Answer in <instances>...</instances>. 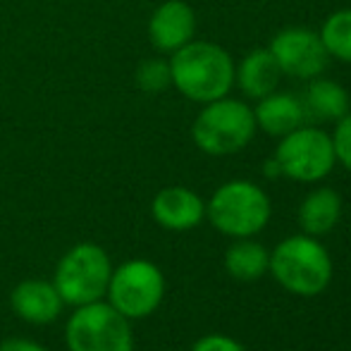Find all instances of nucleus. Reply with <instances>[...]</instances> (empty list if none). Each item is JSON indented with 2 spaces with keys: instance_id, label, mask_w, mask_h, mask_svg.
Instances as JSON below:
<instances>
[{
  "instance_id": "nucleus-5",
  "label": "nucleus",
  "mask_w": 351,
  "mask_h": 351,
  "mask_svg": "<svg viewBox=\"0 0 351 351\" xmlns=\"http://www.w3.org/2000/svg\"><path fill=\"white\" fill-rule=\"evenodd\" d=\"M112 265L108 254L96 244H77L60 258L56 268V285L62 304L86 306L101 301L108 291Z\"/></svg>"
},
{
  "instance_id": "nucleus-20",
  "label": "nucleus",
  "mask_w": 351,
  "mask_h": 351,
  "mask_svg": "<svg viewBox=\"0 0 351 351\" xmlns=\"http://www.w3.org/2000/svg\"><path fill=\"white\" fill-rule=\"evenodd\" d=\"M335 125H337L335 127V134H330L332 148H335V158L351 172V110L342 120L335 122Z\"/></svg>"
},
{
  "instance_id": "nucleus-22",
  "label": "nucleus",
  "mask_w": 351,
  "mask_h": 351,
  "mask_svg": "<svg viewBox=\"0 0 351 351\" xmlns=\"http://www.w3.org/2000/svg\"><path fill=\"white\" fill-rule=\"evenodd\" d=\"M0 351H48V349H43L41 344H36V342H29V339L12 337L0 344Z\"/></svg>"
},
{
  "instance_id": "nucleus-15",
  "label": "nucleus",
  "mask_w": 351,
  "mask_h": 351,
  "mask_svg": "<svg viewBox=\"0 0 351 351\" xmlns=\"http://www.w3.org/2000/svg\"><path fill=\"white\" fill-rule=\"evenodd\" d=\"M306 117L323 122H337L351 110L349 93L344 86H339L337 82L330 79H311V84L306 86V93L301 98Z\"/></svg>"
},
{
  "instance_id": "nucleus-12",
  "label": "nucleus",
  "mask_w": 351,
  "mask_h": 351,
  "mask_svg": "<svg viewBox=\"0 0 351 351\" xmlns=\"http://www.w3.org/2000/svg\"><path fill=\"white\" fill-rule=\"evenodd\" d=\"M12 311L32 325H51L62 311V299L53 282L24 280L10 294Z\"/></svg>"
},
{
  "instance_id": "nucleus-8",
  "label": "nucleus",
  "mask_w": 351,
  "mask_h": 351,
  "mask_svg": "<svg viewBox=\"0 0 351 351\" xmlns=\"http://www.w3.org/2000/svg\"><path fill=\"white\" fill-rule=\"evenodd\" d=\"M273 158L280 165V175L306 184L325 180L337 162L330 134L315 127H299L285 134Z\"/></svg>"
},
{
  "instance_id": "nucleus-21",
  "label": "nucleus",
  "mask_w": 351,
  "mask_h": 351,
  "mask_svg": "<svg viewBox=\"0 0 351 351\" xmlns=\"http://www.w3.org/2000/svg\"><path fill=\"white\" fill-rule=\"evenodd\" d=\"M191 351H246V349L237 339L227 337V335H208V337H201L191 347Z\"/></svg>"
},
{
  "instance_id": "nucleus-4",
  "label": "nucleus",
  "mask_w": 351,
  "mask_h": 351,
  "mask_svg": "<svg viewBox=\"0 0 351 351\" xmlns=\"http://www.w3.org/2000/svg\"><path fill=\"white\" fill-rule=\"evenodd\" d=\"M206 215L217 232L227 237H254L268 225L270 199L258 184L234 180L215 189L206 204Z\"/></svg>"
},
{
  "instance_id": "nucleus-13",
  "label": "nucleus",
  "mask_w": 351,
  "mask_h": 351,
  "mask_svg": "<svg viewBox=\"0 0 351 351\" xmlns=\"http://www.w3.org/2000/svg\"><path fill=\"white\" fill-rule=\"evenodd\" d=\"M254 120L256 127L265 132L270 136H285L289 132L299 130L306 120L304 106L301 98H296L294 93H280L273 91L268 96L258 98L254 108Z\"/></svg>"
},
{
  "instance_id": "nucleus-6",
  "label": "nucleus",
  "mask_w": 351,
  "mask_h": 351,
  "mask_svg": "<svg viewBox=\"0 0 351 351\" xmlns=\"http://www.w3.org/2000/svg\"><path fill=\"white\" fill-rule=\"evenodd\" d=\"M65 337L67 351H134L130 318L103 301L77 306Z\"/></svg>"
},
{
  "instance_id": "nucleus-7",
  "label": "nucleus",
  "mask_w": 351,
  "mask_h": 351,
  "mask_svg": "<svg viewBox=\"0 0 351 351\" xmlns=\"http://www.w3.org/2000/svg\"><path fill=\"white\" fill-rule=\"evenodd\" d=\"M108 304L125 318H146L165 296V278L151 261L134 258L112 270L108 282Z\"/></svg>"
},
{
  "instance_id": "nucleus-16",
  "label": "nucleus",
  "mask_w": 351,
  "mask_h": 351,
  "mask_svg": "<svg viewBox=\"0 0 351 351\" xmlns=\"http://www.w3.org/2000/svg\"><path fill=\"white\" fill-rule=\"evenodd\" d=\"M339 215H342V199L337 191L328 186L311 191L299 208V222L311 237L328 234L339 222Z\"/></svg>"
},
{
  "instance_id": "nucleus-17",
  "label": "nucleus",
  "mask_w": 351,
  "mask_h": 351,
  "mask_svg": "<svg viewBox=\"0 0 351 351\" xmlns=\"http://www.w3.org/2000/svg\"><path fill=\"white\" fill-rule=\"evenodd\" d=\"M270 254L256 241L244 239L234 241L225 254V268L227 273L239 282H256L268 270Z\"/></svg>"
},
{
  "instance_id": "nucleus-2",
  "label": "nucleus",
  "mask_w": 351,
  "mask_h": 351,
  "mask_svg": "<svg viewBox=\"0 0 351 351\" xmlns=\"http://www.w3.org/2000/svg\"><path fill=\"white\" fill-rule=\"evenodd\" d=\"M268 270L287 291L315 296L332 280V261L325 246L311 234L287 237L270 254Z\"/></svg>"
},
{
  "instance_id": "nucleus-3",
  "label": "nucleus",
  "mask_w": 351,
  "mask_h": 351,
  "mask_svg": "<svg viewBox=\"0 0 351 351\" xmlns=\"http://www.w3.org/2000/svg\"><path fill=\"white\" fill-rule=\"evenodd\" d=\"M256 130L254 108L225 96L206 103L191 125V139L208 156H232L249 146Z\"/></svg>"
},
{
  "instance_id": "nucleus-9",
  "label": "nucleus",
  "mask_w": 351,
  "mask_h": 351,
  "mask_svg": "<svg viewBox=\"0 0 351 351\" xmlns=\"http://www.w3.org/2000/svg\"><path fill=\"white\" fill-rule=\"evenodd\" d=\"M270 53L280 65L282 74L296 79H315L328 67V51H325L320 34L304 27H289L275 34L270 41Z\"/></svg>"
},
{
  "instance_id": "nucleus-1",
  "label": "nucleus",
  "mask_w": 351,
  "mask_h": 351,
  "mask_svg": "<svg viewBox=\"0 0 351 351\" xmlns=\"http://www.w3.org/2000/svg\"><path fill=\"white\" fill-rule=\"evenodd\" d=\"M234 60L222 46L210 41H189L170 58L172 86L194 103L225 98L234 86Z\"/></svg>"
},
{
  "instance_id": "nucleus-19",
  "label": "nucleus",
  "mask_w": 351,
  "mask_h": 351,
  "mask_svg": "<svg viewBox=\"0 0 351 351\" xmlns=\"http://www.w3.org/2000/svg\"><path fill=\"white\" fill-rule=\"evenodd\" d=\"M134 82L146 93L165 91L167 86H172L170 60H162V58H148V60H143L134 72Z\"/></svg>"
},
{
  "instance_id": "nucleus-18",
  "label": "nucleus",
  "mask_w": 351,
  "mask_h": 351,
  "mask_svg": "<svg viewBox=\"0 0 351 351\" xmlns=\"http://www.w3.org/2000/svg\"><path fill=\"white\" fill-rule=\"evenodd\" d=\"M320 41L330 58L351 65V10H337L323 22Z\"/></svg>"
},
{
  "instance_id": "nucleus-14",
  "label": "nucleus",
  "mask_w": 351,
  "mask_h": 351,
  "mask_svg": "<svg viewBox=\"0 0 351 351\" xmlns=\"http://www.w3.org/2000/svg\"><path fill=\"white\" fill-rule=\"evenodd\" d=\"M280 77L282 70L268 48H256L239 62V67H234V84L246 98H256V101L278 91Z\"/></svg>"
},
{
  "instance_id": "nucleus-11",
  "label": "nucleus",
  "mask_w": 351,
  "mask_h": 351,
  "mask_svg": "<svg viewBox=\"0 0 351 351\" xmlns=\"http://www.w3.org/2000/svg\"><path fill=\"white\" fill-rule=\"evenodd\" d=\"M156 222L165 230L186 232L201 225L206 217V204L196 191L186 186H167L156 194L151 204Z\"/></svg>"
},
{
  "instance_id": "nucleus-10",
  "label": "nucleus",
  "mask_w": 351,
  "mask_h": 351,
  "mask_svg": "<svg viewBox=\"0 0 351 351\" xmlns=\"http://www.w3.org/2000/svg\"><path fill=\"white\" fill-rule=\"evenodd\" d=\"M196 34V14L184 0H165L156 8L148 19V38L153 48L160 53H175Z\"/></svg>"
}]
</instances>
